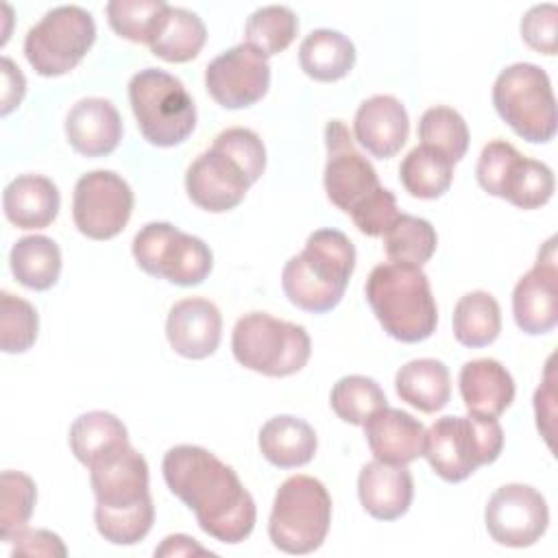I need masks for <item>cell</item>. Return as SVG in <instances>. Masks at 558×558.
<instances>
[{"mask_svg":"<svg viewBox=\"0 0 558 558\" xmlns=\"http://www.w3.org/2000/svg\"><path fill=\"white\" fill-rule=\"evenodd\" d=\"M129 102L142 137L153 146H177L196 126V105L185 85L159 68H146L131 76Z\"/></svg>","mask_w":558,"mask_h":558,"instance_id":"52a82bcc","label":"cell"},{"mask_svg":"<svg viewBox=\"0 0 558 558\" xmlns=\"http://www.w3.org/2000/svg\"><path fill=\"white\" fill-rule=\"evenodd\" d=\"M299 17L286 4H266L255 9L244 26L246 44L266 59L283 52L296 37Z\"/></svg>","mask_w":558,"mask_h":558,"instance_id":"e575fe53","label":"cell"},{"mask_svg":"<svg viewBox=\"0 0 558 558\" xmlns=\"http://www.w3.org/2000/svg\"><path fill=\"white\" fill-rule=\"evenodd\" d=\"M399 179L414 198H438L453 181V163L436 148L418 144L399 166Z\"/></svg>","mask_w":558,"mask_h":558,"instance_id":"d6a6232c","label":"cell"},{"mask_svg":"<svg viewBox=\"0 0 558 558\" xmlns=\"http://www.w3.org/2000/svg\"><path fill=\"white\" fill-rule=\"evenodd\" d=\"M364 436L375 460L410 464L423 456L425 427L410 412L384 405L364 421Z\"/></svg>","mask_w":558,"mask_h":558,"instance_id":"44dd1931","label":"cell"},{"mask_svg":"<svg viewBox=\"0 0 558 558\" xmlns=\"http://www.w3.org/2000/svg\"><path fill=\"white\" fill-rule=\"evenodd\" d=\"M37 310L11 292L0 294V349L4 353H24L37 340Z\"/></svg>","mask_w":558,"mask_h":558,"instance_id":"ab89813d","label":"cell"},{"mask_svg":"<svg viewBox=\"0 0 558 558\" xmlns=\"http://www.w3.org/2000/svg\"><path fill=\"white\" fill-rule=\"evenodd\" d=\"M61 207L59 187L44 174H20L2 192V209L17 229L48 227Z\"/></svg>","mask_w":558,"mask_h":558,"instance_id":"d4e9b609","label":"cell"},{"mask_svg":"<svg viewBox=\"0 0 558 558\" xmlns=\"http://www.w3.org/2000/svg\"><path fill=\"white\" fill-rule=\"evenodd\" d=\"M499 118L525 142L545 144L556 135V98L547 72L534 63L504 68L493 85Z\"/></svg>","mask_w":558,"mask_h":558,"instance_id":"30bf717a","label":"cell"},{"mask_svg":"<svg viewBox=\"0 0 558 558\" xmlns=\"http://www.w3.org/2000/svg\"><path fill=\"white\" fill-rule=\"evenodd\" d=\"M166 338L174 353L187 360H205L220 344L222 314L207 299H181L168 312Z\"/></svg>","mask_w":558,"mask_h":558,"instance_id":"d6986e66","label":"cell"},{"mask_svg":"<svg viewBox=\"0 0 558 558\" xmlns=\"http://www.w3.org/2000/svg\"><path fill=\"white\" fill-rule=\"evenodd\" d=\"M490 538L506 547L534 545L549 525L545 497L527 484H506L497 488L484 510Z\"/></svg>","mask_w":558,"mask_h":558,"instance_id":"2e32d148","label":"cell"},{"mask_svg":"<svg viewBox=\"0 0 558 558\" xmlns=\"http://www.w3.org/2000/svg\"><path fill=\"white\" fill-rule=\"evenodd\" d=\"M460 395L471 416L497 418L514 399V379L508 368L493 360H471L460 368Z\"/></svg>","mask_w":558,"mask_h":558,"instance_id":"cb8c5ba5","label":"cell"},{"mask_svg":"<svg viewBox=\"0 0 558 558\" xmlns=\"http://www.w3.org/2000/svg\"><path fill=\"white\" fill-rule=\"evenodd\" d=\"M133 203V190L120 174L92 170L74 185L72 218L85 238L111 240L126 227Z\"/></svg>","mask_w":558,"mask_h":558,"instance_id":"9a60e30c","label":"cell"},{"mask_svg":"<svg viewBox=\"0 0 558 558\" xmlns=\"http://www.w3.org/2000/svg\"><path fill=\"white\" fill-rule=\"evenodd\" d=\"M357 497L362 508L379 521L403 517L414 497L412 473L405 464H386L373 460L357 475Z\"/></svg>","mask_w":558,"mask_h":558,"instance_id":"603a6c76","label":"cell"},{"mask_svg":"<svg viewBox=\"0 0 558 558\" xmlns=\"http://www.w3.org/2000/svg\"><path fill=\"white\" fill-rule=\"evenodd\" d=\"M325 192L327 198L355 218L364 211L386 187L379 183V177L373 163L355 148L353 137L342 120H329L325 126Z\"/></svg>","mask_w":558,"mask_h":558,"instance_id":"5bb4252c","label":"cell"},{"mask_svg":"<svg viewBox=\"0 0 558 558\" xmlns=\"http://www.w3.org/2000/svg\"><path fill=\"white\" fill-rule=\"evenodd\" d=\"M355 270V246L338 229L310 233L305 248L281 270V288L292 305L312 314L333 310Z\"/></svg>","mask_w":558,"mask_h":558,"instance_id":"277c9868","label":"cell"},{"mask_svg":"<svg viewBox=\"0 0 558 558\" xmlns=\"http://www.w3.org/2000/svg\"><path fill=\"white\" fill-rule=\"evenodd\" d=\"M381 238L384 251L390 262L414 266H423L425 262H429L438 244V235L432 222L410 214H399Z\"/></svg>","mask_w":558,"mask_h":558,"instance_id":"836d02e7","label":"cell"},{"mask_svg":"<svg viewBox=\"0 0 558 558\" xmlns=\"http://www.w3.org/2000/svg\"><path fill=\"white\" fill-rule=\"evenodd\" d=\"M301 70L320 83L347 76L355 63V46L340 31L316 28L299 46Z\"/></svg>","mask_w":558,"mask_h":558,"instance_id":"f546056e","label":"cell"},{"mask_svg":"<svg viewBox=\"0 0 558 558\" xmlns=\"http://www.w3.org/2000/svg\"><path fill=\"white\" fill-rule=\"evenodd\" d=\"M231 351L238 364L268 377L299 373L312 353L305 327L275 318L266 312H248L238 318L231 333Z\"/></svg>","mask_w":558,"mask_h":558,"instance_id":"ba28073f","label":"cell"},{"mask_svg":"<svg viewBox=\"0 0 558 558\" xmlns=\"http://www.w3.org/2000/svg\"><path fill=\"white\" fill-rule=\"evenodd\" d=\"M504 449V429L497 418L442 416L425 432L423 456L445 482H462L480 466L493 464Z\"/></svg>","mask_w":558,"mask_h":558,"instance_id":"8992f818","label":"cell"},{"mask_svg":"<svg viewBox=\"0 0 558 558\" xmlns=\"http://www.w3.org/2000/svg\"><path fill=\"white\" fill-rule=\"evenodd\" d=\"M9 266L24 288L37 292L48 290L61 275L59 244L48 235H24L13 244Z\"/></svg>","mask_w":558,"mask_h":558,"instance_id":"4dcf8cb0","label":"cell"},{"mask_svg":"<svg viewBox=\"0 0 558 558\" xmlns=\"http://www.w3.org/2000/svg\"><path fill=\"white\" fill-rule=\"evenodd\" d=\"M74 458L87 469L129 445L124 423L105 410H92L74 418L68 436Z\"/></svg>","mask_w":558,"mask_h":558,"instance_id":"f1b7e54d","label":"cell"},{"mask_svg":"<svg viewBox=\"0 0 558 558\" xmlns=\"http://www.w3.org/2000/svg\"><path fill=\"white\" fill-rule=\"evenodd\" d=\"M395 390L408 405L427 414L438 412L451 397L449 368L434 357L410 360L397 371Z\"/></svg>","mask_w":558,"mask_h":558,"instance_id":"4316f807","label":"cell"},{"mask_svg":"<svg viewBox=\"0 0 558 558\" xmlns=\"http://www.w3.org/2000/svg\"><path fill=\"white\" fill-rule=\"evenodd\" d=\"M331 497L325 484L310 475H292L275 493L268 536L286 554L303 556L318 549L329 532Z\"/></svg>","mask_w":558,"mask_h":558,"instance_id":"9c48e42d","label":"cell"},{"mask_svg":"<svg viewBox=\"0 0 558 558\" xmlns=\"http://www.w3.org/2000/svg\"><path fill=\"white\" fill-rule=\"evenodd\" d=\"M96 39L89 11L61 4L44 13L24 37V57L39 76H61L74 70Z\"/></svg>","mask_w":558,"mask_h":558,"instance_id":"8fae6325","label":"cell"},{"mask_svg":"<svg viewBox=\"0 0 558 558\" xmlns=\"http://www.w3.org/2000/svg\"><path fill=\"white\" fill-rule=\"evenodd\" d=\"M131 251L144 272L177 286H198L214 268L211 248L170 222L144 225L135 233Z\"/></svg>","mask_w":558,"mask_h":558,"instance_id":"7c38bea8","label":"cell"},{"mask_svg":"<svg viewBox=\"0 0 558 558\" xmlns=\"http://www.w3.org/2000/svg\"><path fill=\"white\" fill-rule=\"evenodd\" d=\"M0 68H2V109L0 111L2 116H7L22 102L26 92V81L20 68L9 57H2Z\"/></svg>","mask_w":558,"mask_h":558,"instance_id":"7bdbcfd3","label":"cell"},{"mask_svg":"<svg viewBox=\"0 0 558 558\" xmlns=\"http://www.w3.org/2000/svg\"><path fill=\"white\" fill-rule=\"evenodd\" d=\"M161 471L205 534L227 545L248 538L257 519L253 495L218 456L198 445H177L166 451Z\"/></svg>","mask_w":558,"mask_h":558,"instance_id":"6da1fadb","label":"cell"},{"mask_svg":"<svg viewBox=\"0 0 558 558\" xmlns=\"http://www.w3.org/2000/svg\"><path fill=\"white\" fill-rule=\"evenodd\" d=\"M65 137L78 155L105 157L122 140L120 113L107 98H81L65 118Z\"/></svg>","mask_w":558,"mask_h":558,"instance_id":"7402d4cb","label":"cell"},{"mask_svg":"<svg viewBox=\"0 0 558 558\" xmlns=\"http://www.w3.org/2000/svg\"><path fill=\"white\" fill-rule=\"evenodd\" d=\"M257 445L270 464L279 469H296L314 458L318 440L307 421L292 414H279L262 425Z\"/></svg>","mask_w":558,"mask_h":558,"instance_id":"484cf974","label":"cell"},{"mask_svg":"<svg viewBox=\"0 0 558 558\" xmlns=\"http://www.w3.org/2000/svg\"><path fill=\"white\" fill-rule=\"evenodd\" d=\"M13 556H65L68 549L63 541L50 530H28L24 527L13 538Z\"/></svg>","mask_w":558,"mask_h":558,"instance_id":"b9f144b4","label":"cell"},{"mask_svg":"<svg viewBox=\"0 0 558 558\" xmlns=\"http://www.w3.org/2000/svg\"><path fill=\"white\" fill-rule=\"evenodd\" d=\"M421 144L440 150L451 163L460 161L469 148V126L464 118L445 105L429 107L418 122Z\"/></svg>","mask_w":558,"mask_h":558,"instance_id":"8d00e7d4","label":"cell"},{"mask_svg":"<svg viewBox=\"0 0 558 558\" xmlns=\"http://www.w3.org/2000/svg\"><path fill=\"white\" fill-rule=\"evenodd\" d=\"M96 497L94 521L113 545H135L153 527L155 506L148 490L146 458L129 445L89 466Z\"/></svg>","mask_w":558,"mask_h":558,"instance_id":"7a4b0ae2","label":"cell"},{"mask_svg":"<svg viewBox=\"0 0 558 558\" xmlns=\"http://www.w3.org/2000/svg\"><path fill=\"white\" fill-rule=\"evenodd\" d=\"M37 486L22 471H2L0 475V538L11 543L33 514Z\"/></svg>","mask_w":558,"mask_h":558,"instance_id":"74e56055","label":"cell"},{"mask_svg":"<svg viewBox=\"0 0 558 558\" xmlns=\"http://www.w3.org/2000/svg\"><path fill=\"white\" fill-rule=\"evenodd\" d=\"M366 301L384 327L399 342H423L436 331L438 307L429 279L421 266L384 262L364 286Z\"/></svg>","mask_w":558,"mask_h":558,"instance_id":"5b68a950","label":"cell"},{"mask_svg":"<svg viewBox=\"0 0 558 558\" xmlns=\"http://www.w3.org/2000/svg\"><path fill=\"white\" fill-rule=\"evenodd\" d=\"M166 7L168 2L163 0H111L105 11L109 26L120 37L135 44H148Z\"/></svg>","mask_w":558,"mask_h":558,"instance_id":"f35d334b","label":"cell"},{"mask_svg":"<svg viewBox=\"0 0 558 558\" xmlns=\"http://www.w3.org/2000/svg\"><path fill=\"white\" fill-rule=\"evenodd\" d=\"M512 314L521 331L530 336L547 333L558 323V264L556 238L538 251L536 264L517 281L512 292Z\"/></svg>","mask_w":558,"mask_h":558,"instance_id":"ac0fdd59","label":"cell"},{"mask_svg":"<svg viewBox=\"0 0 558 558\" xmlns=\"http://www.w3.org/2000/svg\"><path fill=\"white\" fill-rule=\"evenodd\" d=\"M501 331V310L486 290H473L458 299L453 307V336L460 344L480 349L497 340Z\"/></svg>","mask_w":558,"mask_h":558,"instance_id":"1f68e13d","label":"cell"},{"mask_svg":"<svg viewBox=\"0 0 558 558\" xmlns=\"http://www.w3.org/2000/svg\"><path fill=\"white\" fill-rule=\"evenodd\" d=\"M556 26H558L556 4L551 2L534 4L532 9H527V13L521 20V37L536 52L556 54V48H558Z\"/></svg>","mask_w":558,"mask_h":558,"instance_id":"60d3db41","label":"cell"},{"mask_svg":"<svg viewBox=\"0 0 558 558\" xmlns=\"http://www.w3.org/2000/svg\"><path fill=\"white\" fill-rule=\"evenodd\" d=\"M207 94L225 109H244L262 100L270 87L268 59L253 46L238 44L205 68Z\"/></svg>","mask_w":558,"mask_h":558,"instance_id":"e0dca14e","label":"cell"},{"mask_svg":"<svg viewBox=\"0 0 558 558\" xmlns=\"http://www.w3.org/2000/svg\"><path fill=\"white\" fill-rule=\"evenodd\" d=\"M331 410L338 418L351 425H364V421L379 408L388 405L381 386L366 375L340 377L329 395Z\"/></svg>","mask_w":558,"mask_h":558,"instance_id":"d590c367","label":"cell"},{"mask_svg":"<svg viewBox=\"0 0 558 558\" xmlns=\"http://www.w3.org/2000/svg\"><path fill=\"white\" fill-rule=\"evenodd\" d=\"M410 133V118L399 98L377 94L366 98L353 118V135L377 159L395 157Z\"/></svg>","mask_w":558,"mask_h":558,"instance_id":"ffe728a7","label":"cell"},{"mask_svg":"<svg viewBox=\"0 0 558 558\" xmlns=\"http://www.w3.org/2000/svg\"><path fill=\"white\" fill-rule=\"evenodd\" d=\"M266 148L262 137L244 126L216 135L185 172V192L194 205L220 214L238 207L248 187L264 174Z\"/></svg>","mask_w":558,"mask_h":558,"instance_id":"3957f363","label":"cell"},{"mask_svg":"<svg viewBox=\"0 0 558 558\" xmlns=\"http://www.w3.org/2000/svg\"><path fill=\"white\" fill-rule=\"evenodd\" d=\"M475 177L484 192L506 198L519 209L545 205L556 187L554 172L547 163L523 157L504 140H493L482 148Z\"/></svg>","mask_w":558,"mask_h":558,"instance_id":"4fadbf2b","label":"cell"},{"mask_svg":"<svg viewBox=\"0 0 558 558\" xmlns=\"http://www.w3.org/2000/svg\"><path fill=\"white\" fill-rule=\"evenodd\" d=\"M192 554H209V551L201 547L192 536H185V534L166 536L163 543L155 549V556H192Z\"/></svg>","mask_w":558,"mask_h":558,"instance_id":"ee69618b","label":"cell"},{"mask_svg":"<svg viewBox=\"0 0 558 558\" xmlns=\"http://www.w3.org/2000/svg\"><path fill=\"white\" fill-rule=\"evenodd\" d=\"M207 28L203 20L183 9V7H166L159 15L155 33L148 41L150 52L170 63L192 61L205 46Z\"/></svg>","mask_w":558,"mask_h":558,"instance_id":"83f0119b","label":"cell"}]
</instances>
